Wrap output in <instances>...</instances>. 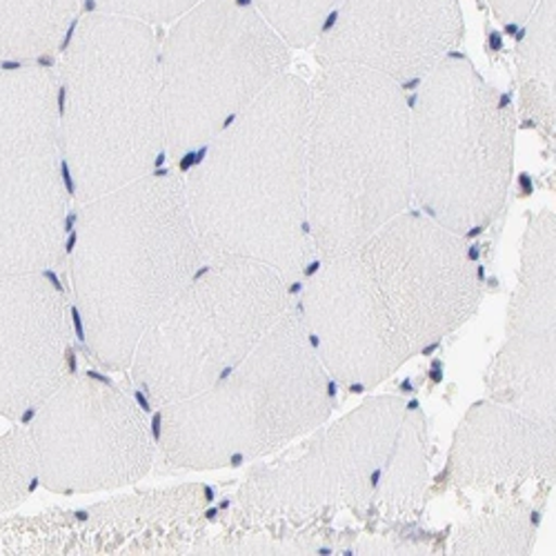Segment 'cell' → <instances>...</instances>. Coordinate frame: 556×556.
<instances>
[{
  "instance_id": "6da1fadb",
  "label": "cell",
  "mask_w": 556,
  "mask_h": 556,
  "mask_svg": "<svg viewBox=\"0 0 556 556\" xmlns=\"http://www.w3.org/2000/svg\"><path fill=\"white\" fill-rule=\"evenodd\" d=\"M481 299L466 239L405 210L356 250L320 261L299 314L328 377L367 392L466 326Z\"/></svg>"
},
{
  "instance_id": "7a4b0ae2",
  "label": "cell",
  "mask_w": 556,
  "mask_h": 556,
  "mask_svg": "<svg viewBox=\"0 0 556 556\" xmlns=\"http://www.w3.org/2000/svg\"><path fill=\"white\" fill-rule=\"evenodd\" d=\"M312 87L283 74L203 148L182 178L203 258L269 265L288 286L314 254L307 223Z\"/></svg>"
},
{
  "instance_id": "3957f363",
  "label": "cell",
  "mask_w": 556,
  "mask_h": 556,
  "mask_svg": "<svg viewBox=\"0 0 556 556\" xmlns=\"http://www.w3.org/2000/svg\"><path fill=\"white\" fill-rule=\"evenodd\" d=\"M67 254L85 348L110 372H127L138 341L205 261L182 178L156 172L83 203Z\"/></svg>"
},
{
  "instance_id": "277c9868",
  "label": "cell",
  "mask_w": 556,
  "mask_h": 556,
  "mask_svg": "<svg viewBox=\"0 0 556 556\" xmlns=\"http://www.w3.org/2000/svg\"><path fill=\"white\" fill-rule=\"evenodd\" d=\"M309 87V241L330 261L412 203L409 101L392 78L354 65L320 67Z\"/></svg>"
},
{
  "instance_id": "5b68a950",
  "label": "cell",
  "mask_w": 556,
  "mask_h": 556,
  "mask_svg": "<svg viewBox=\"0 0 556 556\" xmlns=\"http://www.w3.org/2000/svg\"><path fill=\"white\" fill-rule=\"evenodd\" d=\"M61 59L59 127L83 205L152 174L167 150L161 40L152 25L87 12Z\"/></svg>"
},
{
  "instance_id": "8992f818",
  "label": "cell",
  "mask_w": 556,
  "mask_h": 556,
  "mask_svg": "<svg viewBox=\"0 0 556 556\" xmlns=\"http://www.w3.org/2000/svg\"><path fill=\"white\" fill-rule=\"evenodd\" d=\"M330 377L296 305L207 390L161 407L156 450L167 470H220L269 456L326 426Z\"/></svg>"
},
{
  "instance_id": "52a82bcc",
  "label": "cell",
  "mask_w": 556,
  "mask_h": 556,
  "mask_svg": "<svg viewBox=\"0 0 556 556\" xmlns=\"http://www.w3.org/2000/svg\"><path fill=\"white\" fill-rule=\"evenodd\" d=\"M428 481L426 414L403 396L381 394L254 468L237 503L245 515L263 519H303L330 507L399 517L421 505Z\"/></svg>"
},
{
  "instance_id": "ba28073f",
  "label": "cell",
  "mask_w": 556,
  "mask_h": 556,
  "mask_svg": "<svg viewBox=\"0 0 556 556\" xmlns=\"http://www.w3.org/2000/svg\"><path fill=\"white\" fill-rule=\"evenodd\" d=\"M517 116L463 54L424 76L409 105L412 201L456 237L488 229L505 207Z\"/></svg>"
},
{
  "instance_id": "9c48e42d",
  "label": "cell",
  "mask_w": 556,
  "mask_h": 556,
  "mask_svg": "<svg viewBox=\"0 0 556 556\" xmlns=\"http://www.w3.org/2000/svg\"><path fill=\"white\" fill-rule=\"evenodd\" d=\"M290 305L288 281L269 265L205 258L138 341L127 372L156 407L190 399L239 365Z\"/></svg>"
},
{
  "instance_id": "30bf717a",
  "label": "cell",
  "mask_w": 556,
  "mask_h": 556,
  "mask_svg": "<svg viewBox=\"0 0 556 556\" xmlns=\"http://www.w3.org/2000/svg\"><path fill=\"white\" fill-rule=\"evenodd\" d=\"M290 45L252 0H201L169 23L159 50L167 152L203 150L288 74Z\"/></svg>"
},
{
  "instance_id": "8fae6325",
  "label": "cell",
  "mask_w": 556,
  "mask_h": 556,
  "mask_svg": "<svg viewBox=\"0 0 556 556\" xmlns=\"http://www.w3.org/2000/svg\"><path fill=\"white\" fill-rule=\"evenodd\" d=\"M56 72L0 67V274L50 271L67 254Z\"/></svg>"
},
{
  "instance_id": "7c38bea8",
  "label": "cell",
  "mask_w": 556,
  "mask_h": 556,
  "mask_svg": "<svg viewBox=\"0 0 556 556\" xmlns=\"http://www.w3.org/2000/svg\"><path fill=\"white\" fill-rule=\"evenodd\" d=\"M27 428L36 481L54 494H94L150 475L156 443L131 396L91 375H67Z\"/></svg>"
},
{
  "instance_id": "4fadbf2b",
  "label": "cell",
  "mask_w": 556,
  "mask_h": 556,
  "mask_svg": "<svg viewBox=\"0 0 556 556\" xmlns=\"http://www.w3.org/2000/svg\"><path fill=\"white\" fill-rule=\"evenodd\" d=\"M463 31L458 0H341L314 40V56L320 67H365L403 87L456 52Z\"/></svg>"
},
{
  "instance_id": "5bb4252c",
  "label": "cell",
  "mask_w": 556,
  "mask_h": 556,
  "mask_svg": "<svg viewBox=\"0 0 556 556\" xmlns=\"http://www.w3.org/2000/svg\"><path fill=\"white\" fill-rule=\"evenodd\" d=\"M65 294L45 271L0 274V416L21 419L70 375Z\"/></svg>"
},
{
  "instance_id": "9a60e30c",
  "label": "cell",
  "mask_w": 556,
  "mask_h": 556,
  "mask_svg": "<svg viewBox=\"0 0 556 556\" xmlns=\"http://www.w3.org/2000/svg\"><path fill=\"white\" fill-rule=\"evenodd\" d=\"M447 477L460 490L513 494L528 481L554 483L556 430L494 401L475 403L450 447Z\"/></svg>"
},
{
  "instance_id": "2e32d148",
  "label": "cell",
  "mask_w": 556,
  "mask_h": 556,
  "mask_svg": "<svg viewBox=\"0 0 556 556\" xmlns=\"http://www.w3.org/2000/svg\"><path fill=\"white\" fill-rule=\"evenodd\" d=\"M483 383L490 401L556 426V332L507 334Z\"/></svg>"
},
{
  "instance_id": "e0dca14e",
  "label": "cell",
  "mask_w": 556,
  "mask_h": 556,
  "mask_svg": "<svg viewBox=\"0 0 556 556\" xmlns=\"http://www.w3.org/2000/svg\"><path fill=\"white\" fill-rule=\"evenodd\" d=\"M556 332V214H532L521 241L517 290L507 307V334Z\"/></svg>"
},
{
  "instance_id": "ac0fdd59",
  "label": "cell",
  "mask_w": 556,
  "mask_h": 556,
  "mask_svg": "<svg viewBox=\"0 0 556 556\" xmlns=\"http://www.w3.org/2000/svg\"><path fill=\"white\" fill-rule=\"evenodd\" d=\"M556 0H539L517 40V85L526 118L545 136L556 129Z\"/></svg>"
},
{
  "instance_id": "d6986e66",
  "label": "cell",
  "mask_w": 556,
  "mask_h": 556,
  "mask_svg": "<svg viewBox=\"0 0 556 556\" xmlns=\"http://www.w3.org/2000/svg\"><path fill=\"white\" fill-rule=\"evenodd\" d=\"M80 5L83 0H0V67L54 54Z\"/></svg>"
},
{
  "instance_id": "ffe728a7",
  "label": "cell",
  "mask_w": 556,
  "mask_h": 556,
  "mask_svg": "<svg viewBox=\"0 0 556 556\" xmlns=\"http://www.w3.org/2000/svg\"><path fill=\"white\" fill-rule=\"evenodd\" d=\"M481 513L454 536V554H530L536 536L532 507L513 494H490Z\"/></svg>"
},
{
  "instance_id": "44dd1931",
  "label": "cell",
  "mask_w": 556,
  "mask_h": 556,
  "mask_svg": "<svg viewBox=\"0 0 556 556\" xmlns=\"http://www.w3.org/2000/svg\"><path fill=\"white\" fill-rule=\"evenodd\" d=\"M341 0H252L256 12L290 48L314 45L323 23Z\"/></svg>"
},
{
  "instance_id": "7402d4cb",
  "label": "cell",
  "mask_w": 556,
  "mask_h": 556,
  "mask_svg": "<svg viewBox=\"0 0 556 556\" xmlns=\"http://www.w3.org/2000/svg\"><path fill=\"white\" fill-rule=\"evenodd\" d=\"M36 483V456L29 432L12 428L0 437V515L16 509Z\"/></svg>"
},
{
  "instance_id": "603a6c76",
  "label": "cell",
  "mask_w": 556,
  "mask_h": 556,
  "mask_svg": "<svg viewBox=\"0 0 556 556\" xmlns=\"http://www.w3.org/2000/svg\"><path fill=\"white\" fill-rule=\"evenodd\" d=\"M89 12L131 18L146 25H169L201 0H85Z\"/></svg>"
},
{
  "instance_id": "cb8c5ba5",
  "label": "cell",
  "mask_w": 556,
  "mask_h": 556,
  "mask_svg": "<svg viewBox=\"0 0 556 556\" xmlns=\"http://www.w3.org/2000/svg\"><path fill=\"white\" fill-rule=\"evenodd\" d=\"M539 0H488L494 16L507 25L521 27L523 21L532 14Z\"/></svg>"
}]
</instances>
